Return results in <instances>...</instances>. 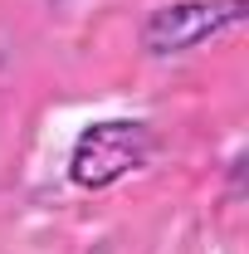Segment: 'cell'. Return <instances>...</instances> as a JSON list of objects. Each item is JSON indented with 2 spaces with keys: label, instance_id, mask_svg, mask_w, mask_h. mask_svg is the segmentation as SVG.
<instances>
[{
  "label": "cell",
  "instance_id": "1",
  "mask_svg": "<svg viewBox=\"0 0 249 254\" xmlns=\"http://www.w3.org/2000/svg\"><path fill=\"white\" fill-rule=\"evenodd\" d=\"M152 127L137 123V118H108L93 123L73 137V152H68V181L78 190H108L118 186L123 176L142 171L152 157Z\"/></svg>",
  "mask_w": 249,
  "mask_h": 254
},
{
  "label": "cell",
  "instance_id": "2",
  "mask_svg": "<svg viewBox=\"0 0 249 254\" xmlns=\"http://www.w3.org/2000/svg\"><path fill=\"white\" fill-rule=\"evenodd\" d=\"M249 15V0H176L147 15L142 25V49L147 54H186L195 44L215 39L225 30H240Z\"/></svg>",
  "mask_w": 249,
  "mask_h": 254
}]
</instances>
